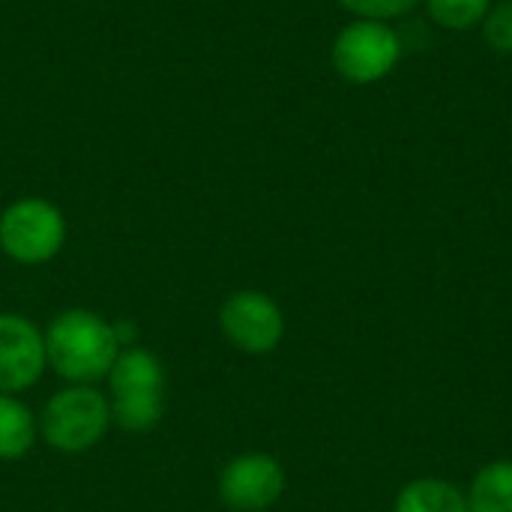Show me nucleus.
<instances>
[{"label":"nucleus","mask_w":512,"mask_h":512,"mask_svg":"<svg viewBox=\"0 0 512 512\" xmlns=\"http://www.w3.org/2000/svg\"><path fill=\"white\" fill-rule=\"evenodd\" d=\"M39 441V417L21 396H0V462L24 459Z\"/></svg>","instance_id":"1a4fd4ad"},{"label":"nucleus","mask_w":512,"mask_h":512,"mask_svg":"<svg viewBox=\"0 0 512 512\" xmlns=\"http://www.w3.org/2000/svg\"><path fill=\"white\" fill-rule=\"evenodd\" d=\"M342 9H348L354 18H369V21H396L402 15H408L414 6H420L423 0H336Z\"/></svg>","instance_id":"ddd939ff"},{"label":"nucleus","mask_w":512,"mask_h":512,"mask_svg":"<svg viewBox=\"0 0 512 512\" xmlns=\"http://www.w3.org/2000/svg\"><path fill=\"white\" fill-rule=\"evenodd\" d=\"M333 69L351 84L384 81L402 60V39L387 21L357 18L333 39Z\"/></svg>","instance_id":"39448f33"},{"label":"nucleus","mask_w":512,"mask_h":512,"mask_svg":"<svg viewBox=\"0 0 512 512\" xmlns=\"http://www.w3.org/2000/svg\"><path fill=\"white\" fill-rule=\"evenodd\" d=\"M48 369L45 330L18 312H0V396H21Z\"/></svg>","instance_id":"0eeeda50"},{"label":"nucleus","mask_w":512,"mask_h":512,"mask_svg":"<svg viewBox=\"0 0 512 512\" xmlns=\"http://www.w3.org/2000/svg\"><path fill=\"white\" fill-rule=\"evenodd\" d=\"M66 216L48 198H18L0 213V252L24 267L54 261L66 246Z\"/></svg>","instance_id":"20e7f679"},{"label":"nucleus","mask_w":512,"mask_h":512,"mask_svg":"<svg viewBox=\"0 0 512 512\" xmlns=\"http://www.w3.org/2000/svg\"><path fill=\"white\" fill-rule=\"evenodd\" d=\"M219 330L231 348L240 354H270L285 336V315L279 303L255 288L234 291L219 306Z\"/></svg>","instance_id":"423d86ee"},{"label":"nucleus","mask_w":512,"mask_h":512,"mask_svg":"<svg viewBox=\"0 0 512 512\" xmlns=\"http://www.w3.org/2000/svg\"><path fill=\"white\" fill-rule=\"evenodd\" d=\"M480 30H483V36H486V42H489L492 51L512 54V0L492 3V9L483 18Z\"/></svg>","instance_id":"4468645a"},{"label":"nucleus","mask_w":512,"mask_h":512,"mask_svg":"<svg viewBox=\"0 0 512 512\" xmlns=\"http://www.w3.org/2000/svg\"><path fill=\"white\" fill-rule=\"evenodd\" d=\"M426 15L444 30H474L492 9V0H423Z\"/></svg>","instance_id":"f8f14e48"},{"label":"nucleus","mask_w":512,"mask_h":512,"mask_svg":"<svg viewBox=\"0 0 512 512\" xmlns=\"http://www.w3.org/2000/svg\"><path fill=\"white\" fill-rule=\"evenodd\" d=\"M396 512H471L468 498L462 489H456L447 480H414L408 483L399 498H396Z\"/></svg>","instance_id":"9d476101"},{"label":"nucleus","mask_w":512,"mask_h":512,"mask_svg":"<svg viewBox=\"0 0 512 512\" xmlns=\"http://www.w3.org/2000/svg\"><path fill=\"white\" fill-rule=\"evenodd\" d=\"M111 426L108 396L96 384H66L39 411V441L63 456L93 450Z\"/></svg>","instance_id":"7ed1b4c3"},{"label":"nucleus","mask_w":512,"mask_h":512,"mask_svg":"<svg viewBox=\"0 0 512 512\" xmlns=\"http://www.w3.org/2000/svg\"><path fill=\"white\" fill-rule=\"evenodd\" d=\"M216 489L228 510L264 512L285 492V468L270 453H243L222 468Z\"/></svg>","instance_id":"6e6552de"},{"label":"nucleus","mask_w":512,"mask_h":512,"mask_svg":"<svg viewBox=\"0 0 512 512\" xmlns=\"http://www.w3.org/2000/svg\"><path fill=\"white\" fill-rule=\"evenodd\" d=\"M471 512H512V462L486 465L468 492Z\"/></svg>","instance_id":"9b49d317"},{"label":"nucleus","mask_w":512,"mask_h":512,"mask_svg":"<svg viewBox=\"0 0 512 512\" xmlns=\"http://www.w3.org/2000/svg\"><path fill=\"white\" fill-rule=\"evenodd\" d=\"M123 351L114 321L93 309H63L45 327L48 369L66 384H99Z\"/></svg>","instance_id":"f257e3e1"},{"label":"nucleus","mask_w":512,"mask_h":512,"mask_svg":"<svg viewBox=\"0 0 512 512\" xmlns=\"http://www.w3.org/2000/svg\"><path fill=\"white\" fill-rule=\"evenodd\" d=\"M111 423L129 435L153 432L165 417L168 372L165 363L144 345H129L117 354L108 378Z\"/></svg>","instance_id":"f03ea898"}]
</instances>
